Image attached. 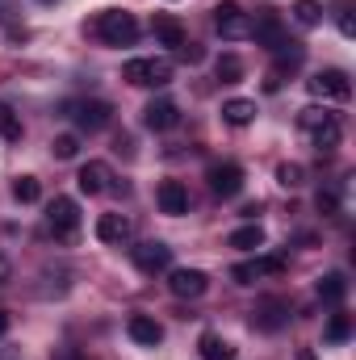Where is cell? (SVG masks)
Returning <instances> with one entry per match:
<instances>
[{
	"instance_id": "6da1fadb",
	"label": "cell",
	"mask_w": 356,
	"mask_h": 360,
	"mask_svg": "<svg viewBox=\"0 0 356 360\" xmlns=\"http://www.w3.org/2000/svg\"><path fill=\"white\" fill-rule=\"evenodd\" d=\"M96 38H101L105 46H134V42H139V21H134V13H126V8H105V13L96 17Z\"/></svg>"
},
{
	"instance_id": "7a4b0ae2",
	"label": "cell",
	"mask_w": 356,
	"mask_h": 360,
	"mask_svg": "<svg viewBox=\"0 0 356 360\" xmlns=\"http://www.w3.org/2000/svg\"><path fill=\"white\" fill-rule=\"evenodd\" d=\"M46 231L55 235V243H76V235H80V205L72 197H55L46 205Z\"/></svg>"
},
{
	"instance_id": "3957f363",
	"label": "cell",
	"mask_w": 356,
	"mask_h": 360,
	"mask_svg": "<svg viewBox=\"0 0 356 360\" xmlns=\"http://www.w3.org/2000/svg\"><path fill=\"white\" fill-rule=\"evenodd\" d=\"M122 76L134 89H164L172 80V59H130L122 68Z\"/></svg>"
},
{
	"instance_id": "277c9868",
	"label": "cell",
	"mask_w": 356,
	"mask_h": 360,
	"mask_svg": "<svg viewBox=\"0 0 356 360\" xmlns=\"http://www.w3.org/2000/svg\"><path fill=\"white\" fill-rule=\"evenodd\" d=\"M214 30H218L227 42H243V38H252V13H243L235 0H222V4L214 8Z\"/></svg>"
},
{
	"instance_id": "5b68a950",
	"label": "cell",
	"mask_w": 356,
	"mask_h": 360,
	"mask_svg": "<svg viewBox=\"0 0 356 360\" xmlns=\"http://www.w3.org/2000/svg\"><path fill=\"white\" fill-rule=\"evenodd\" d=\"M306 89H310V96H319V101H348L352 96V80L340 68H323V72H314L306 80Z\"/></svg>"
},
{
	"instance_id": "8992f818",
	"label": "cell",
	"mask_w": 356,
	"mask_h": 360,
	"mask_svg": "<svg viewBox=\"0 0 356 360\" xmlns=\"http://www.w3.org/2000/svg\"><path fill=\"white\" fill-rule=\"evenodd\" d=\"M252 38H256L260 46H268V51H285L289 38H285L281 13H272V8H256V17H252Z\"/></svg>"
},
{
	"instance_id": "52a82bcc",
	"label": "cell",
	"mask_w": 356,
	"mask_h": 360,
	"mask_svg": "<svg viewBox=\"0 0 356 360\" xmlns=\"http://www.w3.org/2000/svg\"><path fill=\"white\" fill-rule=\"evenodd\" d=\"M68 117H76L80 130L96 134V130H105L113 122V105L109 101H76V105H68Z\"/></svg>"
},
{
	"instance_id": "ba28073f",
	"label": "cell",
	"mask_w": 356,
	"mask_h": 360,
	"mask_svg": "<svg viewBox=\"0 0 356 360\" xmlns=\"http://www.w3.org/2000/svg\"><path fill=\"white\" fill-rule=\"evenodd\" d=\"M205 180H210V193H214V197H222V201L243 193V168H239V164H231V160H227V164H210Z\"/></svg>"
},
{
	"instance_id": "9c48e42d",
	"label": "cell",
	"mask_w": 356,
	"mask_h": 360,
	"mask_svg": "<svg viewBox=\"0 0 356 360\" xmlns=\"http://www.w3.org/2000/svg\"><path fill=\"white\" fill-rule=\"evenodd\" d=\"M134 269L147 272V276L168 272V269H172V248H168V243H160V239L139 243V248H134Z\"/></svg>"
},
{
	"instance_id": "30bf717a",
	"label": "cell",
	"mask_w": 356,
	"mask_h": 360,
	"mask_svg": "<svg viewBox=\"0 0 356 360\" xmlns=\"http://www.w3.org/2000/svg\"><path fill=\"white\" fill-rule=\"evenodd\" d=\"M281 59L268 68V76H265V92H281V84H285V76H293L298 68H302V42H289L285 51H276Z\"/></svg>"
},
{
	"instance_id": "8fae6325",
	"label": "cell",
	"mask_w": 356,
	"mask_h": 360,
	"mask_svg": "<svg viewBox=\"0 0 356 360\" xmlns=\"http://www.w3.org/2000/svg\"><path fill=\"white\" fill-rule=\"evenodd\" d=\"M252 323L260 327V331H281L285 323H289V302L285 297H260L256 302V310H252Z\"/></svg>"
},
{
	"instance_id": "7c38bea8",
	"label": "cell",
	"mask_w": 356,
	"mask_h": 360,
	"mask_svg": "<svg viewBox=\"0 0 356 360\" xmlns=\"http://www.w3.org/2000/svg\"><path fill=\"white\" fill-rule=\"evenodd\" d=\"M168 289H172V297L193 302V297H201V293L210 289V276H205L201 269H172V276H168Z\"/></svg>"
},
{
	"instance_id": "4fadbf2b",
	"label": "cell",
	"mask_w": 356,
	"mask_h": 360,
	"mask_svg": "<svg viewBox=\"0 0 356 360\" xmlns=\"http://www.w3.org/2000/svg\"><path fill=\"white\" fill-rule=\"evenodd\" d=\"M177 122H180V109H177V101H168V96H155V101L143 109V126H147V130H155V134L172 130Z\"/></svg>"
},
{
	"instance_id": "5bb4252c",
	"label": "cell",
	"mask_w": 356,
	"mask_h": 360,
	"mask_svg": "<svg viewBox=\"0 0 356 360\" xmlns=\"http://www.w3.org/2000/svg\"><path fill=\"white\" fill-rule=\"evenodd\" d=\"M272 272H285V260H281V256H268V260L256 256V260L235 264V269H231V281H235V285H256L260 276H272Z\"/></svg>"
},
{
	"instance_id": "9a60e30c",
	"label": "cell",
	"mask_w": 356,
	"mask_h": 360,
	"mask_svg": "<svg viewBox=\"0 0 356 360\" xmlns=\"http://www.w3.org/2000/svg\"><path fill=\"white\" fill-rule=\"evenodd\" d=\"M76 184H80V193H89V197H96V193H109V188H113V168H109L105 160H89V164L80 168Z\"/></svg>"
},
{
	"instance_id": "2e32d148",
	"label": "cell",
	"mask_w": 356,
	"mask_h": 360,
	"mask_svg": "<svg viewBox=\"0 0 356 360\" xmlns=\"http://www.w3.org/2000/svg\"><path fill=\"white\" fill-rule=\"evenodd\" d=\"M155 201H160V210H164V214H172V218L189 214V188H184L180 180H160Z\"/></svg>"
},
{
	"instance_id": "e0dca14e",
	"label": "cell",
	"mask_w": 356,
	"mask_h": 360,
	"mask_svg": "<svg viewBox=\"0 0 356 360\" xmlns=\"http://www.w3.org/2000/svg\"><path fill=\"white\" fill-rule=\"evenodd\" d=\"M126 331H130V340H134V344H143V348H155V344H164V327H160L151 314H130Z\"/></svg>"
},
{
	"instance_id": "ac0fdd59",
	"label": "cell",
	"mask_w": 356,
	"mask_h": 360,
	"mask_svg": "<svg viewBox=\"0 0 356 360\" xmlns=\"http://www.w3.org/2000/svg\"><path fill=\"white\" fill-rule=\"evenodd\" d=\"M96 239L101 243H126L130 239V218L126 214H101L96 218Z\"/></svg>"
},
{
	"instance_id": "d6986e66",
	"label": "cell",
	"mask_w": 356,
	"mask_h": 360,
	"mask_svg": "<svg viewBox=\"0 0 356 360\" xmlns=\"http://www.w3.org/2000/svg\"><path fill=\"white\" fill-rule=\"evenodd\" d=\"M151 34L160 38V46H172V51H180V46H184V25H180L172 13H155Z\"/></svg>"
},
{
	"instance_id": "ffe728a7",
	"label": "cell",
	"mask_w": 356,
	"mask_h": 360,
	"mask_svg": "<svg viewBox=\"0 0 356 360\" xmlns=\"http://www.w3.org/2000/svg\"><path fill=\"white\" fill-rule=\"evenodd\" d=\"M222 122H227V126H252V122H256V101L231 96V101L222 105Z\"/></svg>"
},
{
	"instance_id": "44dd1931",
	"label": "cell",
	"mask_w": 356,
	"mask_h": 360,
	"mask_svg": "<svg viewBox=\"0 0 356 360\" xmlns=\"http://www.w3.org/2000/svg\"><path fill=\"white\" fill-rule=\"evenodd\" d=\"M340 139H344V126H340V117H331V122H323L319 130H310V143H314V151H336V147H340Z\"/></svg>"
},
{
	"instance_id": "7402d4cb",
	"label": "cell",
	"mask_w": 356,
	"mask_h": 360,
	"mask_svg": "<svg viewBox=\"0 0 356 360\" xmlns=\"http://www.w3.org/2000/svg\"><path fill=\"white\" fill-rule=\"evenodd\" d=\"M319 297L331 302V306H340V302L348 297V281H344V272H327V276L319 281Z\"/></svg>"
},
{
	"instance_id": "603a6c76",
	"label": "cell",
	"mask_w": 356,
	"mask_h": 360,
	"mask_svg": "<svg viewBox=\"0 0 356 360\" xmlns=\"http://www.w3.org/2000/svg\"><path fill=\"white\" fill-rule=\"evenodd\" d=\"M227 243H231V248H239V252H260V248H265V231L252 222V226H239Z\"/></svg>"
},
{
	"instance_id": "cb8c5ba5",
	"label": "cell",
	"mask_w": 356,
	"mask_h": 360,
	"mask_svg": "<svg viewBox=\"0 0 356 360\" xmlns=\"http://www.w3.org/2000/svg\"><path fill=\"white\" fill-rule=\"evenodd\" d=\"M289 13H293V21H298L302 30H314V25L323 21V4H319V0H293Z\"/></svg>"
},
{
	"instance_id": "d4e9b609",
	"label": "cell",
	"mask_w": 356,
	"mask_h": 360,
	"mask_svg": "<svg viewBox=\"0 0 356 360\" xmlns=\"http://www.w3.org/2000/svg\"><path fill=\"white\" fill-rule=\"evenodd\" d=\"M214 76H218L222 84H239V80H243V59H239V55H218Z\"/></svg>"
},
{
	"instance_id": "484cf974",
	"label": "cell",
	"mask_w": 356,
	"mask_h": 360,
	"mask_svg": "<svg viewBox=\"0 0 356 360\" xmlns=\"http://www.w3.org/2000/svg\"><path fill=\"white\" fill-rule=\"evenodd\" d=\"M201 356H205V360H231V356H235V348H231L222 335L205 331V335H201Z\"/></svg>"
},
{
	"instance_id": "4316f807",
	"label": "cell",
	"mask_w": 356,
	"mask_h": 360,
	"mask_svg": "<svg viewBox=\"0 0 356 360\" xmlns=\"http://www.w3.org/2000/svg\"><path fill=\"white\" fill-rule=\"evenodd\" d=\"M331 117H336V113H331L327 105H306V109L298 113V126L310 134V130H319V126H323V122H331Z\"/></svg>"
},
{
	"instance_id": "83f0119b",
	"label": "cell",
	"mask_w": 356,
	"mask_h": 360,
	"mask_svg": "<svg viewBox=\"0 0 356 360\" xmlns=\"http://www.w3.org/2000/svg\"><path fill=\"white\" fill-rule=\"evenodd\" d=\"M13 197H17L21 205H34V201L42 197V184H38V176H17V180H13Z\"/></svg>"
},
{
	"instance_id": "f1b7e54d",
	"label": "cell",
	"mask_w": 356,
	"mask_h": 360,
	"mask_svg": "<svg viewBox=\"0 0 356 360\" xmlns=\"http://www.w3.org/2000/svg\"><path fill=\"white\" fill-rule=\"evenodd\" d=\"M348 335H352V319H348V314H331V323H327L323 340H327V344H344Z\"/></svg>"
},
{
	"instance_id": "f546056e",
	"label": "cell",
	"mask_w": 356,
	"mask_h": 360,
	"mask_svg": "<svg viewBox=\"0 0 356 360\" xmlns=\"http://www.w3.org/2000/svg\"><path fill=\"white\" fill-rule=\"evenodd\" d=\"M0 139H4V143H17V139H21V122H17V113H13L4 101H0Z\"/></svg>"
},
{
	"instance_id": "4dcf8cb0",
	"label": "cell",
	"mask_w": 356,
	"mask_h": 360,
	"mask_svg": "<svg viewBox=\"0 0 356 360\" xmlns=\"http://www.w3.org/2000/svg\"><path fill=\"white\" fill-rule=\"evenodd\" d=\"M276 184H281V188H302V184H306V168H302V164H281V168H276Z\"/></svg>"
},
{
	"instance_id": "1f68e13d",
	"label": "cell",
	"mask_w": 356,
	"mask_h": 360,
	"mask_svg": "<svg viewBox=\"0 0 356 360\" xmlns=\"http://www.w3.org/2000/svg\"><path fill=\"white\" fill-rule=\"evenodd\" d=\"M76 151H80V139H76V134H59V139L51 143V155H55V160H76Z\"/></svg>"
},
{
	"instance_id": "d6a6232c",
	"label": "cell",
	"mask_w": 356,
	"mask_h": 360,
	"mask_svg": "<svg viewBox=\"0 0 356 360\" xmlns=\"http://www.w3.org/2000/svg\"><path fill=\"white\" fill-rule=\"evenodd\" d=\"M314 205H319V214L336 218V214H340V193H336V188H323V193L314 197Z\"/></svg>"
},
{
	"instance_id": "836d02e7",
	"label": "cell",
	"mask_w": 356,
	"mask_h": 360,
	"mask_svg": "<svg viewBox=\"0 0 356 360\" xmlns=\"http://www.w3.org/2000/svg\"><path fill=\"white\" fill-rule=\"evenodd\" d=\"M340 34H344V38H352V34H356V17H352V8H340Z\"/></svg>"
},
{
	"instance_id": "e575fe53",
	"label": "cell",
	"mask_w": 356,
	"mask_h": 360,
	"mask_svg": "<svg viewBox=\"0 0 356 360\" xmlns=\"http://www.w3.org/2000/svg\"><path fill=\"white\" fill-rule=\"evenodd\" d=\"M8 327H13V319H8V310H0V340L8 335Z\"/></svg>"
},
{
	"instance_id": "d590c367",
	"label": "cell",
	"mask_w": 356,
	"mask_h": 360,
	"mask_svg": "<svg viewBox=\"0 0 356 360\" xmlns=\"http://www.w3.org/2000/svg\"><path fill=\"white\" fill-rule=\"evenodd\" d=\"M42 4H51V0H42Z\"/></svg>"
}]
</instances>
